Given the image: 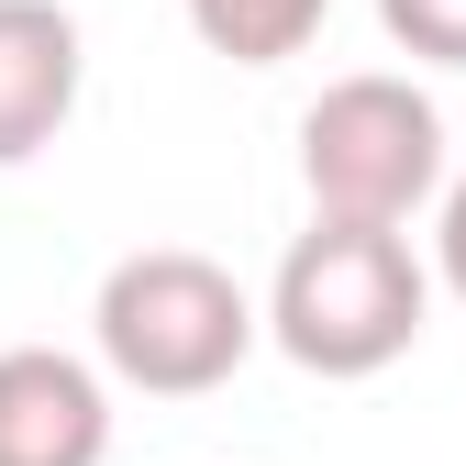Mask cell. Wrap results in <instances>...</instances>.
I'll list each match as a JSON object with an SVG mask.
<instances>
[{"instance_id":"cell-8","label":"cell","mask_w":466,"mask_h":466,"mask_svg":"<svg viewBox=\"0 0 466 466\" xmlns=\"http://www.w3.org/2000/svg\"><path fill=\"white\" fill-rule=\"evenodd\" d=\"M433 278L466 300V178H444V200H433Z\"/></svg>"},{"instance_id":"cell-6","label":"cell","mask_w":466,"mask_h":466,"mask_svg":"<svg viewBox=\"0 0 466 466\" xmlns=\"http://www.w3.org/2000/svg\"><path fill=\"white\" fill-rule=\"evenodd\" d=\"M333 0H189V34L233 67H289L311 34H322Z\"/></svg>"},{"instance_id":"cell-5","label":"cell","mask_w":466,"mask_h":466,"mask_svg":"<svg viewBox=\"0 0 466 466\" xmlns=\"http://www.w3.org/2000/svg\"><path fill=\"white\" fill-rule=\"evenodd\" d=\"M89 45L67 0H0V167H34L78 111Z\"/></svg>"},{"instance_id":"cell-3","label":"cell","mask_w":466,"mask_h":466,"mask_svg":"<svg viewBox=\"0 0 466 466\" xmlns=\"http://www.w3.org/2000/svg\"><path fill=\"white\" fill-rule=\"evenodd\" d=\"M300 189H311V222L411 233L444 200V111L411 78H389V67L333 78L300 111Z\"/></svg>"},{"instance_id":"cell-7","label":"cell","mask_w":466,"mask_h":466,"mask_svg":"<svg viewBox=\"0 0 466 466\" xmlns=\"http://www.w3.org/2000/svg\"><path fill=\"white\" fill-rule=\"evenodd\" d=\"M378 23L422 67H466V0H378Z\"/></svg>"},{"instance_id":"cell-2","label":"cell","mask_w":466,"mask_h":466,"mask_svg":"<svg viewBox=\"0 0 466 466\" xmlns=\"http://www.w3.org/2000/svg\"><path fill=\"white\" fill-rule=\"evenodd\" d=\"M89 344H100V378H123L145 400H211L267 344V322H256L245 278H233L222 256L134 245L100 278V300H89Z\"/></svg>"},{"instance_id":"cell-4","label":"cell","mask_w":466,"mask_h":466,"mask_svg":"<svg viewBox=\"0 0 466 466\" xmlns=\"http://www.w3.org/2000/svg\"><path fill=\"white\" fill-rule=\"evenodd\" d=\"M111 389L67 344H0V466H100Z\"/></svg>"},{"instance_id":"cell-1","label":"cell","mask_w":466,"mask_h":466,"mask_svg":"<svg viewBox=\"0 0 466 466\" xmlns=\"http://www.w3.org/2000/svg\"><path fill=\"white\" fill-rule=\"evenodd\" d=\"M267 344L300 378H378L422 344L433 322V267L411 256V233L378 222H311L267 278Z\"/></svg>"}]
</instances>
